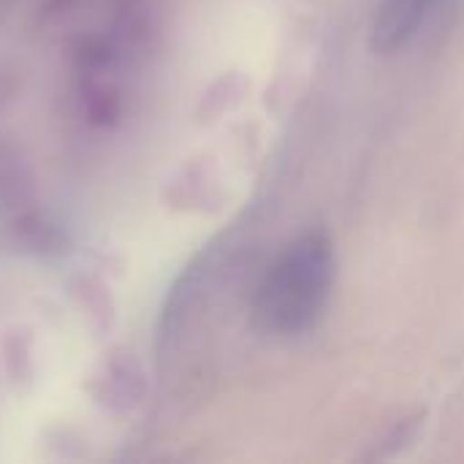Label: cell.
<instances>
[{
    "label": "cell",
    "instance_id": "cell-1",
    "mask_svg": "<svg viewBox=\"0 0 464 464\" xmlns=\"http://www.w3.org/2000/svg\"><path fill=\"white\" fill-rule=\"evenodd\" d=\"M337 277L334 245L324 231H304L283 247L275 264L266 269L253 318L261 332L296 340L313 332L332 302Z\"/></svg>",
    "mask_w": 464,
    "mask_h": 464
},
{
    "label": "cell",
    "instance_id": "cell-2",
    "mask_svg": "<svg viewBox=\"0 0 464 464\" xmlns=\"http://www.w3.org/2000/svg\"><path fill=\"white\" fill-rule=\"evenodd\" d=\"M435 3L438 0H378L370 19V49L381 57L408 49L432 16Z\"/></svg>",
    "mask_w": 464,
    "mask_h": 464
}]
</instances>
